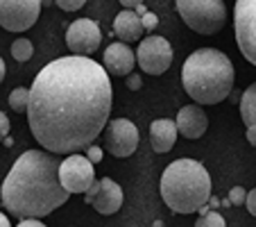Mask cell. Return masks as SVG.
Returning a JSON list of instances; mask_svg holds the SVG:
<instances>
[{
  "label": "cell",
  "mask_w": 256,
  "mask_h": 227,
  "mask_svg": "<svg viewBox=\"0 0 256 227\" xmlns=\"http://www.w3.org/2000/svg\"><path fill=\"white\" fill-rule=\"evenodd\" d=\"M114 107V89L104 66L84 55L46 64L30 89L28 123L41 148L72 155L104 132Z\"/></svg>",
  "instance_id": "cell-1"
},
{
  "label": "cell",
  "mask_w": 256,
  "mask_h": 227,
  "mask_svg": "<svg viewBox=\"0 0 256 227\" xmlns=\"http://www.w3.org/2000/svg\"><path fill=\"white\" fill-rule=\"evenodd\" d=\"M59 164L50 150H28L14 161L0 186V200L10 213L20 218H44L57 207L68 202L66 191L59 179Z\"/></svg>",
  "instance_id": "cell-2"
},
{
  "label": "cell",
  "mask_w": 256,
  "mask_h": 227,
  "mask_svg": "<svg viewBox=\"0 0 256 227\" xmlns=\"http://www.w3.org/2000/svg\"><path fill=\"white\" fill-rule=\"evenodd\" d=\"M182 84L198 105H218L232 93V59L216 48L195 50L182 66Z\"/></svg>",
  "instance_id": "cell-3"
},
{
  "label": "cell",
  "mask_w": 256,
  "mask_h": 227,
  "mask_svg": "<svg viewBox=\"0 0 256 227\" xmlns=\"http://www.w3.org/2000/svg\"><path fill=\"white\" fill-rule=\"evenodd\" d=\"M161 198L174 213L200 211L211 200L208 170L195 159H174L161 175Z\"/></svg>",
  "instance_id": "cell-4"
},
{
  "label": "cell",
  "mask_w": 256,
  "mask_h": 227,
  "mask_svg": "<svg viewBox=\"0 0 256 227\" xmlns=\"http://www.w3.org/2000/svg\"><path fill=\"white\" fill-rule=\"evenodd\" d=\"M177 12L198 34H216L227 23V7L222 0H177Z\"/></svg>",
  "instance_id": "cell-5"
},
{
  "label": "cell",
  "mask_w": 256,
  "mask_h": 227,
  "mask_svg": "<svg viewBox=\"0 0 256 227\" xmlns=\"http://www.w3.org/2000/svg\"><path fill=\"white\" fill-rule=\"evenodd\" d=\"M234 28L242 57L256 66V0H236Z\"/></svg>",
  "instance_id": "cell-6"
},
{
  "label": "cell",
  "mask_w": 256,
  "mask_h": 227,
  "mask_svg": "<svg viewBox=\"0 0 256 227\" xmlns=\"http://www.w3.org/2000/svg\"><path fill=\"white\" fill-rule=\"evenodd\" d=\"M41 7V0H0V28L25 32L39 21Z\"/></svg>",
  "instance_id": "cell-7"
},
{
  "label": "cell",
  "mask_w": 256,
  "mask_h": 227,
  "mask_svg": "<svg viewBox=\"0 0 256 227\" xmlns=\"http://www.w3.org/2000/svg\"><path fill=\"white\" fill-rule=\"evenodd\" d=\"M136 62H138L140 71L148 73V75H161L172 64V46L168 39H164L159 34H152L138 44Z\"/></svg>",
  "instance_id": "cell-8"
},
{
  "label": "cell",
  "mask_w": 256,
  "mask_h": 227,
  "mask_svg": "<svg viewBox=\"0 0 256 227\" xmlns=\"http://www.w3.org/2000/svg\"><path fill=\"white\" fill-rule=\"evenodd\" d=\"M93 161L84 155L72 152L68 159L59 164V179H62L64 188L70 193H86L88 186L96 182V170H93Z\"/></svg>",
  "instance_id": "cell-9"
},
{
  "label": "cell",
  "mask_w": 256,
  "mask_h": 227,
  "mask_svg": "<svg viewBox=\"0 0 256 227\" xmlns=\"http://www.w3.org/2000/svg\"><path fill=\"white\" fill-rule=\"evenodd\" d=\"M104 148L114 157L122 159L136 152L138 148V130L130 118H116L104 127Z\"/></svg>",
  "instance_id": "cell-10"
},
{
  "label": "cell",
  "mask_w": 256,
  "mask_h": 227,
  "mask_svg": "<svg viewBox=\"0 0 256 227\" xmlns=\"http://www.w3.org/2000/svg\"><path fill=\"white\" fill-rule=\"evenodd\" d=\"M102 41V32L100 25L91 19H78L68 25L66 32V46L72 55H84V57H91L98 48H100Z\"/></svg>",
  "instance_id": "cell-11"
},
{
  "label": "cell",
  "mask_w": 256,
  "mask_h": 227,
  "mask_svg": "<svg viewBox=\"0 0 256 227\" xmlns=\"http://www.w3.org/2000/svg\"><path fill=\"white\" fill-rule=\"evenodd\" d=\"M84 202L91 204L98 213L102 216H112L122 207V188L114 182L112 177H102L88 186Z\"/></svg>",
  "instance_id": "cell-12"
},
{
  "label": "cell",
  "mask_w": 256,
  "mask_h": 227,
  "mask_svg": "<svg viewBox=\"0 0 256 227\" xmlns=\"http://www.w3.org/2000/svg\"><path fill=\"white\" fill-rule=\"evenodd\" d=\"M134 64H136V55L125 41L109 44V48L104 50V68L114 78H125V75H130Z\"/></svg>",
  "instance_id": "cell-13"
},
{
  "label": "cell",
  "mask_w": 256,
  "mask_h": 227,
  "mask_svg": "<svg viewBox=\"0 0 256 227\" xmlns=\"http://www.w3.org/2000/svg\"><path fill=\"white\" fill-rule=\"evenodd\" d=\"M177 130L184 139H200L208 127V118L200 105H186L177 114Z\"/></svg>",
  "instance_id": "cell-14"
},
{
  "label": "cell",
  "mask_w": 256,
  "mask_h": 227,
  "mask_svg": "<svg viewBox=\"0 0 256 227\" xmlns=\"http://www.w3.org/2000/svg\"><path fill=\"white\" fill-rule=\"evenodd\" d=\"M177 123L170 118H156L150 125V143L154 152H170L177 141Z\"/></svg>",
  "instance_id": "cell-15"
},
{
  "label": "cell",
  "mask_w": 256,
  "mask_h": 227,
  "mask_svg": "<svg viewBox=\"0 0 256 227\" xmlns=\"http://www.w3.org/2000/svg\"><path fill=\"white\" fill-rule=\"evenodd\" d=\"M143 21L136 14L134 10H122L120 14L114 21V34H116L120 41L132 44V41H138L140 34H143Z\"/></svg>",
  "instance_id": "cell-16"
},
{
  "label": "cell",
  "mask_w": 256,
  "mask_h": 227,
  "mask_svg": "<svg viewBox=\"0 0 256 227\" xmlns=\"http://www.w3.org/2000/svg\"><path fill=\"white\" fill-rule=\"evenodd\" d=\"M240 118L247 127L256 125V82L250 84L240 98Z\"/></svg>",
  "instance_id": "cell-17"
},
{
  "label": "cell",
  "mask_w": 256,
  "mask_h": 227,
  "mask_svg": "<svg viewBox=\"0 0 256 227\" xmlns=\"http://www.w3.org/2000/svg\"><path fill=\"white\" fill-rule=\"evenodd\" d=\"M34 55V46L30 39H16L14 44H12V57L16 59V62H30Z\"/></svg>",
  "instance_id": "cell-18"
},
{
  "label": "cell",
  "mask_w": 256,
  "mask_h": 227,
  "mask_svg": "<svg viewBox=\"0 0 256 227\" xmlns=\"http://www.w3.org/2000/svg\"><path fill=\"white\" fill-rule=\"evenodd\" d=\"M28 105H30V89H14V91L10 93V107L12 111H16V114H23V111H28Z\"/></svg>",
  "instance_id": "cell-19"
},
{
  "label": "cell",
  "mask_w": 256,
  "mask_h": 227,
  "mask_svg": "<svg viewBox=\"0 0 256 227\" xmlns=\"http://www.w3.org/2000/svg\"><path fill=\"white\" fill-rule=\"evenodd\" d=\"M198 227H224V218L218 211H206L198 220Z\"/></svg>",
  "instance_id": "cell-20"
},
{
  "label": "cell",
  "mask_w": 256,
  "mask_h": 227,
  "mask_svg": "<svg viewBox=\"0 0 256 227\" xmlns=\"http://www.w3.org/2000/svg\"><path fill=\"white\" fill-rule=\"evenodd\" d=\"M229 200H232V204H245V200H247V191L242 186H234L232 191H229Z\"/></svg>",
  "instance_id": "cell-21"
},
{
  "label": "cell",
  "mask_w": 256,
  "mask_h": 227,
  "mask_svg": "<svg viewBox=\"0 0 256 227\" xmlns=\"http://www.w3.org/2000/svg\"><path fill=\"white\" fill-rule=\"evenodd\" d=\"M54 3H57V7H62L64 12H78L84 7L86 0H54Z\"/></svg>",
  "instance_id": "cell-22"
},
{
  "label": "cell",
  "mask_w": 256,
  "mask_h": 227,
  "mask_svg": "<svg viewBox=\"0 0 256 227\" xmlns=\"http://www.w3.org/2000/svg\"><path fill=\"white\" fill-rule=\"evenodd\" d=\"M140 21H143V28L148 30V32H154L156 25H159V19H156V14H152V12H145V14L140 16Z\"/></svg>",
  "instance_id": "cell-23"
},
{
  "label": "cell",
  "mask_w": 256,
  "mask_h": 227,
  "mask_svg": "<svg viewBox=\"0 0 256 227\" xmlns=\"http://www.w3.org/2000/svg\"><path fill=\"white\" fill-rule=\"evenodd\" d=\"M86 157L93 161V164L102 161V148H98V145H88V148H86Z\"/></svg>",
  "instance_id": "cell-24"
},
{
  "label": "cell",
  "mask_w": 256,
  "mask_h": 227,
  "mask_svg": "<svg viewBox=\"0 0 256 227\" xmlns=\"http://www.w3.org/2000/svg\"><path fill=\"white\" fill-rule=\"evenodd\" d=\"M7 134H10V118H7L5 114L0 111V143L5 141V136H7Z\"/></svg>",
  "instance_id": "cell-25"
},
{
  "label": "cell",
  "mask_w": 256,
  "mask_h": 227,
  "mask_svg": "<svg viewBox=\"0 0 256 227\" xmlns=\"http://www.w3.org/2000/svg\"><path fill=\"white\" fill-rule=\"evenodd\" d=\"M127 87H130L132 91H138V89L143 87V82H140V75H136V73H130V75H127Z\"/></svg>",
  "instance_id": "cell-26"
},
{
  "label": "cell",
  "mask_w": 256,
  "mask_h": 227,
  "mask_svg": "<svg viewBox=\"0 0 256 227\" xmlns=\"http://www.w3.org/2000/svg\"><path fill=\"white\" fill-rule=\"evenodd\" d=\"M247 209H250L252 216H256V188H252L250 193H247V200H245Z\"/></svg>",
  "instance_id": "cell-27"
},
{
  "label": "cell",
  "mask_w": 256,
  "mask_h": 227,
  "mask_svg": "<svg viewBox=\"0 0 256 227\" xmlns=\"http://www.w3.org/2000/svg\"><path fill=\"white\" fill-rule=\"evenodd\" d=\"M18 225H20V227H44V222H41V218L30 216V218H20Z\"/></svg>",
  "instance_id": "cell-28"
},
{
  "label": "cell",
  "mask_w": 256,
  "mask_h": 227,
  "mask_svg": "<svg viewBox=\"0 0 256 227\" xmlns=\"http://www.w3.org/2000/svg\"><path fill=\"white\" fill-rule=\"evenodd\" d=\"M120 5L125 7V10H134V7L143 5V0H120Z\"/></svg>",
  "instance_id": "cell-29"
},
{
  "label": "cell",
  "mask_w": 256,
  "mask_h": 227,
  "mask_svg": "<svg viewBox=\"0 0 256 227\" xmlns=\"http://www.w3.org/2000/svg\"><path fill=\"white\" fill-rule=\"evenodd\" d=\"M247 141H250L252 145H256V125L247 127Z\"/></svg>",
  "instance_id": "cell-30"
},
{
  "label": "cell",
  "mask_w": 256,
  "mask_h": 227,
  "mask_svg": "<svg viewBox=\"0 0 256 227\" xmlns=\"http://www.w3.org/2000/svg\"><path fill=\"white\" fill-rule=\"evenodd\" d=\"M5 62H2V57H0V84H2V80H5Z\"/></svg>",
  "instance_id": "cell-31"
},
{
  "label": "cell",
  "mask_w": 256,
  "mask_h": 227,
  "mask_svg": "<svg viewBox=\"0 0 256 227\" xmlns=\"http://www.w3.org/2000/svg\"><path fill=\"white\" fill-rule=\"evenodd\" d=\"M7 225H10V218H7L5 213L0 211V227H7Z\"/></svg>",
  "instance_id": "cell-32"
},
{
  "label": "cell",
  "mask_w": 256,
  "mask_h": 227,
  "mask_svg": "<svg viewBox=\"0 0 256 227\" xmlns=\"http://www.w3.org/2000/svg\"><path fill=\"white\" fill-rule=\"evenodd\" d=\"M134 12H136V14H138V16H143V14H145V12H148V10H145L143 5H138V7H134Z\"/></svg>",
  "instance_id": "cell-33"
},
{
  "label": "cell",
  "mask_w": 256,
  "mask_h": 227,
  "mask_svg": "<svg viewBox=\"0 0 256 227\" xmlns=\"http://www.w3.org/2000/svg\"><path fill=\"white\" fill-rule=\"evenodd\" d=\"M5 145H7V148H12V145H14V141H12V139H10V134H7V136H5Z\"/></svg>",
  "instance_id": "cell-34"
},
{
  "label": "cell",
  "mask_w": 256,
  "mask_h": 227,
  "mask_svg": "<svg viewBox=\"0 0 256 227\" xmlns=\"http://www.w3.org/2000/svg\"><path fill=\"white\" fill-rule=\"evenodd\" d=\"M41 5H54V0H41Z\"/></svg>",
  "instance_id": "cell-35"
}]
</instances>
